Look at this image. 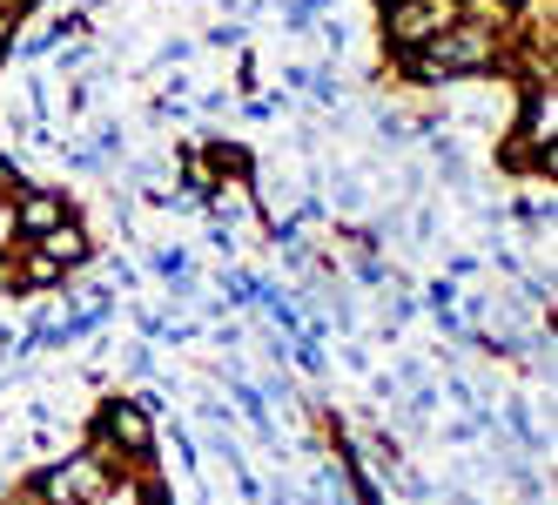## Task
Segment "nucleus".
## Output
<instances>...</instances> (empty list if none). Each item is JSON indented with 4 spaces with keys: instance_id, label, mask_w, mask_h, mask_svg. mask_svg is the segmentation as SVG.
Here are the masks:
<instances>
[{
    "instance_id": "obj_1",
    "label": "nucleus",
    "mask_w": 558,
    "mask_h": 505,
    "mask_svg": "<svg viewBox=\"0 0 558 505\" xmlns=\"http://www.w3.org/2000/svg\"><path fill=\"white\" fill-rule=\"evenodd\" d=\"M114 465L88 445V452H74V458H61V465H41V472L27 479V498L34 505H108V492H114Z\"/></svg>"
},
{
    "instance_id": "obj_2",
    "label": "nucleus",
    "mask_w": 558,
    "mask_h": 505,
    "mask_svg": "<svg viewBox=\"0 0 558 505\" xmlns=\"http://www.w3.org/2000/svg\"><path fill=\"white\" fill-rule=\"evenodd\" d=\"M88 445L122 472V465H142L155 458V418H148V405H135V398H108L101 411H95V432H88Z\"/></svg>"
},
{
    "instance_id": "obj_3",
    "label": "nucleus",
    "mask_w": 558,
    "mask_h": 505,
    "mask_svg": "<svg viewBox=\"0 0 558 505\" xmlns=\"http://www.w3.org/2000/svg\"><path fill=\"white\" fill-rule=\"evenodd\" d=\"M458 21V0H397V8H384V48L390 61H404L417 55L437 27H451Z\"/></svg>"
},
{
    "instance_id": "obj_4",
    "label": "nucleus",
    "mask_w": 558,
    "mask_h": 505,
    "mask_svg": "<svg viewBox=\"0 0 558 505\" xmlns=\"http://www.w3.org/2000/svg\"><path fill=\"white\" fill-rule=\"evenodd\" d=\"M74 216V196L68 189H41V182H27V189H14V223H21V237L34 243V237H48V229H61Z\"/></svg>"
},
{
    "instance_id": "obj_5",
    "label": "nucleus",
    "mask_w": 558,
    "mask_h": 505,
    "mask_svg": "<svg viewBox=\"0 0 558 505\" xmlns=\"http://www.w3.org/2000/svg\"><path fill=\"white\" fill-rule=\"evenodd\" d=\"M34 250H41L48 263H61L68 277H74V269H82V263L95 256V237H88V223H82V216H68L61 229H48V237H34Z\"/></svg>"
},
{
    "instance_id": "obj_6",
    "label": "nucleus",
    "mask_w": 558,
    "mask_h": 505,
    "mask_svg": "<svg viewBox=\"0 0 558 505\" xmlns=\"http://www.w3.org/2000/svg\"><path fill=\"white\" fill-rule=\"evenodd\" d=\"M203 163L216 169V182H222V176H229V182H250V176H256V155H250L243 142H209Z\"/></svg>"
},
{
    "instance_id": "obj_7",
    "label": "nucleus",
    "mask_w": 558,
    "mask_h": 505,
    "mask_svg": "<svg viewBox=\"0 0 558 505\" xmlns=\"http://www.w3.org/2000/svg\"><path fill=\"white\" fill-rule=\"evenodd\" d=\"M303 88H310L316 108H337V101H343V82H337L330 68H310V82H303Z\"/></svg>"
},
{
    "instance_id": "obj_8",
    "label": "nucleus",
    "mask_w": 558,
    "mask_h": 505,
    "mask_svg": "<svg viewBox=\"0 0 558 505\" xmlns=\"http://www.w3.org/2000/svg\"><path fill=\"white\" fill-rule=\"evenodd\" d=\"M148 269H155L162 284H182V277H189V250H155V256H148Z\"/></svg>"
},
{
    "instance_id": "obj_9",
    "label": "nucleus",
    "mask_w": 558,
    "mask_h": 505,
    "mask_svg": "<svg viewBox=\"0 0 558 505\" xmlns=\"http://www.w3.org/2000/svg\"><path fill=\"white\" fill-rule=\"evenodd\" d=\"M21 243V223H14V189H0V250Z\"/></svg>"
},
{
    "instance_id": "obj_10",
    "label": "nucleus",
    "mask_w": 558,
    "mask_h": 505,
    "mask_svg": "<svg viewBox=\"0 0 558 505\" xmlns=\"http://www.w3.org/2000/svg\"><path fill=\"white\" fill-rule=\"evenodd\" d=\"M209 48H243V27H235V21H222V27H209Z\"/></svg>"
},
{
    "instance_id": "obj_11",
    "label": "nucleus",
    "mask_w": 558,
    "mask_h": 505,
    "mask_svg": "<svg viewBox=\"0 0 558 505\" xmlns=\"http://www.w3.org/2000/svg\"><path fill=\"white\" fill-rule=\"evenodd\" d=\"M14 27H21V8H8V0H0V48L14 41Z\"/></svg>"
},
{
    "instance_id": "obj_12",
    "label": "nucleus",
    "mask_w": 558,
    "mask_h": 505,
    "mask_svg": "<svg viewBox=\"0 0 558 505\" xmlns=\"http://www.w3.org/2000/svg\"><path fill=\"white\" fill-rule=\"evenodd\" d=\"M14 290H21V277H14V256L0 250V297H14Z\"/></svg>"
},
{
    "instance_id": "obj_13",
    "label": "nucleus",
    "mask_w": 558,
    "mask_h": 505,
    "mask_svg": "<svg viewBox=\"0 0 558 505\" xmlns=\"http://www.w3.org/2000/svg\"><path fill=\"white\" fill-rule=\"evenodd\" d=\"M155 371V358H148V344H135V351H129V377H148Z\"/></svg>"
},
{
    "instance_id": "obj_14",
    "label": "nucleus",
    "mask_w": 558,
    "mask_h": 505,
    "mask_svg": "<svg viewBox=\"0 0 558 505\" xmlns=\"http://www.w3.org/2000/svg\"><path fill=\"white\" fill-rule=\"evenodd\" d=\"M451 297H458L451 284H430V290H424V303H430V310H451Z\"/></svg>"
},
{
    "instance_id": "obj_15",
    "label": "nucleus",
    "mask_w": 558,
    "mask_h": 505,
    "mask_svg": "<svg viewBox=\"0 0 558 505\" xmlns=\"http://www.w3.org/2000/svg\"><path fill=\"white\" fill-rule=\"evenodd\" d=\"M189 61V41H162V68H182Z\"/></svg>"
},
{
    "instance_id": "obj_16",
    "label": "nucleus",
    "mask_w": 558,
    "mask_h": 505,
    "mask_svg": "<svg viewBox=\"0 0 558 505\" xmlns=\"http://www.w3.org/2000/svg\"><path fill=\"white\" fill-rule=\"evenodd\" d=\"M142 505H175V498H169L162 485H142Z\"/></svg>"
},
{
    "instance_id": "obj_17",
    "label": "nucleus",
    "mask_w": 558,
    "mask_h": 505,
    "mask_svg": "<svg viewBox=\"0 0 558 505\" xmlns=\"http://www.w3.org/2000/svg\"><path fill=\"white\" fill-rule=\"evenodd\" d=\"M384 8H397V0H377V14H384Z\"/></svg>"
},
{
    "instance_id": "obj_18",
    "label": "nucleus",
    "mask_w": 558,
    "mask_h": 505,
    "mask_svg": "<svg viewBox=\"0 0 558 505\" xmlns=\"http://www.w3.org/2000/svg\"><path fill=\"white\" fill-rule=\"evenodd\" d=\"M88 8H95V0H88Z\"/></svg>"
}]
</instances>
